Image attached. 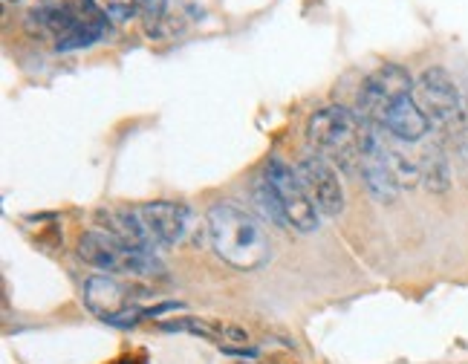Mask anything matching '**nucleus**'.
<instances>
[{"mask_svg": "<svg viewBox=\"0 0 468 364\" xmlns=\"http://www.w3.org/2000/svg\"><path fill=\"white\" fill-rule=\"evenodd\" d=\"M208 243L217 258L240 272L261 269L272 258V243L266 229L246 208L234 203H214L205 217Z\"/></svg>", "mask_w": 468, "mask_h": 364, "instance_id": "obj_1", "label": "nucleus"}, {"mask_svg": "<svg viewBox=\"0 0 468 364\" xmlns=\"http://www.w3.org/2000/svg\"><path fill=\"white\" fill-rule=\"evenodd\" d=\"M79 258L101 272L110 275H130V278H156L165 272V266L159 263V258L154 251L136 249L107 232H84L79 237Z\"/></svg>", "mask_w": 468, "mask_h": 364, "instance_id": "obj_2", "label": "nucleus"}, {"mask_svg": "<svg viewBox=\"0 0 468 364\" xmlns=\"http://www.w3.org/2000/svg\"><path fill=\"white\" fill-rule=\"evenodd\" d=\"M411 93H413L411 72L402 64H382L376 72H370V76L362 81V87H358L355 113L362 122H370L379 127L390 107L402 96H411Z\"/></svg>", "mask_w": 468, "mask_h": 364, "instance_id": "obj_3", "label": "nucleus"}, {"mask_svg": "<svg viewBox=\"0 0 468 364\" xmlns=\"http://www.w3.org/2000/svg\"><path fill=\"white\" fill-rule=\"evenodd\" d=\"M358 127L362 119L358 113L347 110L341 104H330L315 110L307 122V139L318 154H333L338 159H353L355 157V142H358Z\"/></svg>", "mask_w": 468, "mask_h": 364, "instance_id": "obj_4", "label": "nucleus"}, {"mask_svg": "<svg viewBox=\"0 0 468 364\" xmlns=\"http://www.w3.org/2000/svg\"><path fill=\"white\" fill-rule=\"evenodd\" d=\"M413 98L430 119V125L454 127L462 122V96L451 72L443 67H428L413 84Z\"/></svg>", "mask_w": 468, "mask_h": 364, "instance_id": "obj_5", "label": "nucleus"}, {"mask_svg": "<svg viewBox=\"0 0 468 364\" xmlns=\"http://www.w3.org/2000/svg\"><path fill=\"white\" fill-rule=\"evenodd\" d=\"M139 217L145 220V226L151 229V234L156 237V243L162 249L168 246H186V243H197L202 223L197 220V214L191 205L186 203H173V200H156V203H145L136 205Z\"/></svg>", "mask_w": 468, "mask_h": 364, "instance_id": "obj_6", "label": "nucleus"}, {"mask_svg": "<svg viewBox=\"0 0 468 364\" xmlns=\"http://www.w3.org/2000/svg\"><path fill=\"white\" fill-rule=\"evenodd\" d=\"M266 179L272 182V188L278 191L283 208H286V217H290V226L301 234H309L321 226V211L315 208L312 197L307 194L304 182L298 176V168L286 165L280 157H272L266 162Z\"/></svg>", "mask_w": 468, "mask_h": 364, "instance_id": "obj_7", "label": "nucleus"}, {"mask_svg": "<svg viewBox=\"0 0 468 364\" xmlns=\"http://www.w3.org/2000/svg\"><path fill=\"white\" fill-rule=\"evenodd\" d=\"M355 162H358V171H362L367 191L379 203H393L396 194H399V182H396L390 162H387V154H384L382 127L362 122V127H358V142H355Z\"/></svg>", "mask_w": 468, "mask_h": 364, "instance_id": "obj_8", "label": "nucleus"}, {"mask_svg": "<svg viewBox=\"0 0 468 364\" xmlns=\"http://www.w3.org/2000/svg\"><path fill=\"white\" fill-rule=\"evenodd\" d=\"M84 304L110 326H133L145 318V309L133 304L130 289L113 275H90L84 280Z\"/></svg>", "mask_w": 468, "mask_h": 364, "instance_id": "obj_9", "label": "nucleus"}, {"mask_svg": "<svg viewBox=\"0 0 468 364\" xmlns=\"http://www.w3.org/2000/svg\"><path fill=\"white\" fill-rule=\"evenodd\" d=\"M298 176L304 182L307 194L312 197L315 208L324 217H338L344 211V186H341V179H338V171L327 159H324L318 151L301 157Z\"/></svg>", "mask_w": 468, "mask_h": 364, "instance_id": "obj_10", "label": "nucleus"}, {"mask_svg": "<svg viewBox=\"0 0 468 364\" xmlns=\"http://www.w3.org/2000/svg\"><path fill=\"white\" fill-rule=\"evenodd\" d=\"M379 127L387 130L393 139L411 144V142H419L425 133H430V119L425 116V110L416 104V98L411 93V96H402L399 101L390 107L384 122Z\"/></svg>", "mask_w": 468, "mask_h": 364, "instance_id": "obj_11", "label": "nucleus"}, {"mask_svg": "<svg viewBox=\"0 0 468 364\" xmlns=\"http://www.w3.org/2000/svg\"><path fill=\"white\" fill-rule=\"evenodd\" d=\"M165 333H191V336H202L208 341H217L220 347H249V333L240 330V326L232 324H220V321H208V318H173V321H162L159 324Z\"/></svg>", "mask_w": 468, "mask_h": 364, "instance_id": "obj_12", "label": "nucleus"}, {"mask_svg": "<svg viewBox=\"0 0 468 364\" xmlns=\"http://www.w3.org/2000/svg\"><path fill=\"white\" fill-rule=\"evenodd\" d=\"M419 179L428 191L443 194L451 186V168H448V157L440 144H430V148L422 151L419 157Z\"/></svg>", "mask_w": 468, "mask_h": 364, "instance_id": "obj_13", "label": "nucleus"}, {"mask_svg": "<svg viewBox=\"0 0 468 364\" xmlns=\"http://www.w3.org/2000/svg\"><path fill=\"white\" fill-rule=\"evenodd\" d=\"M251 203H255V208L261 211L263 220H269L272 226L278 229H292L290 226V217H286V208L278 197V191L272 188V182L263 176H255V182H251Z\"/></svg>", "mask_w": 468, "mask_h": 364, "instance_id": "obj_14", "label": "nucleus"}, {"mask_svg": "<svg viewBox=\"0 0 468 364\" xmlns=\"http://www.w3.org/2000/svg\"><path fill=\"white\" fill-rule=\"evenodd\" d=\"M382 139H384V154H387V162H390V171L399 182V188H413L419 182V159H413L399 139H393L387 130H382Z\"/></svg>", "mask_w": 468, "mask_h": 364, "instance_id": "obj_15", "label": "nucleus"}, {"mask_svg": "<svg viewBox=\"0 0 468 364\" xmlns=\"http://www.w3.org/2000/svg\"><path fill=\"white\" fill-rule=\"evenodd\" d=\"M136 9L145 15V21H154L159 23L165 18V6H168V0H133Z\"/></svg>", "mask_w": 468, "mask_h": 364, "instance_id": "obj_16", "label": "nucleus"}, {"mask_svg": "<svg viewBox=\"0 0 468 364\" xmlns=\"http://www.w3.org/2000/svg\"><path fill=\"white\" fill-rule=\"evenodd\" d=\"M116 364H127V361H116Z\"/></svg>", "mask_w": 468, "mask_h": 364, "instance_id": "obj_17", "label": "nucleus"}]
</instances>
